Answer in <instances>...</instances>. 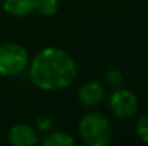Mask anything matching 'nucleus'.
Returning a JSON list of instances; mask_svg holds the SVG:
<instances>
[{
  "mask_svg": "<svg viewBox=\"0 0 148 146\" xmlns=\"http://www.w3.org/2000/svg\"><path fill=\"white\" fill-rule=\"evenodd\" d=\"M76 77V65L72 57L56 48L40 50L30 66V80L42 90L68 88Z\"/></svg>",
  "mask_w": 148,
  "mask_h": 146,
  "instance_id": "nucleus-1",
  "label": "nucleus"
},
{
  "mask_svg": "<svg viewBox=\"0 0 148 146\" xmlns=\"http://www.w3.org/2000/svg\"><path fill=\"white\" fill-rule=\"evenodd\" d=\"M79 135L89 146H105L111 142L112 130L105 116L99 113H88L79 122Z\"/></svg>",
  "mask_w": 148,
  "mask_h": 146,
  "instance_id": "nucleus-2",
  "label": "nucleus"
},
{
  "mask_svg": "<svg viewBox=\"0 0 148 146\" xmlns=\"http://www.w3.org/2000/svg\"><path fill=\"white\" fill-rule=\"evenodd\" d=\"M29 56L26 49L16 43L0 45V75L14 76L25 70L27 66Z\"/></svg>",
  "mask_w": 148,
  "mask_h": 146,
  "instance_id": "nucleus-3",
  "label": "nucleus"
},
{
  "mask_svg": "<svg viewBox=\"0 0 148 146\" xmlns=\"http://www.w3.org/2000/svg\"><path fill=\"white\" fill-rule=\"evenodd\" d=\"M109 109L118 119H130L137 113L138 99L128 89H115L109 96Z\"/></svg>",
  "mask_w": 148,
  "mask_h": 146,
  "instance_id": "nucleus-4",
  "label": "nucleus"
},
{
  "mask_svg": "<svg viewBox=\"0 0 148 146\" xmlns=\"http://www.w3.org/2000/svg\"><path fill=\"white\" fill-rule=\"evenodd\" d=\"M9 142L13 146H33L38 143V133L29 125H16L9 132Z\"/></svg>",
  "mask_w": 148,
  "mask_h": 146,
  "instance_id": "nucleus-5",
  "label": "nucleus"
},
{
  "mask_svg": "<svg viewBox=\"0 0 148 146\" xmlns=\"http://www.w3.org/2000/svg\"><path fill=\"white\" fill-rule=\"evenodd\" d=\"M103 99V88L98 82H89L79 89V100L85 106H98Z\"/></svg>",
  "mask_w": 148,
  "mask_h": 146,
  "instance_id": "nucleus-6",
  "label": "nucleus"
},
{
  "mask_svg": "<svg viewBox=\"0 0 148 146\" xmlns=\"http://www.w3.org/2000/svg\"><path fill=\"white\" fill-rule=\"evenodd\" d=\"M36 3L38 0H3V9L12 16L23 17L36 10Z\"/></svg>",
  "mask_w": 148,
  "mask_h": 146,
  "instance_id": "nucleus-7",
  "label": "nucleus"
},
{
  "mask_svg": "<svg viewBox=\"0 0 148 146\" xmlns=\"http://www.w3.org/2000/svg\"><path fill=\"white\" fill-rule=\"evenodd\" d=\"M42 143L45 146H72L73 145V139L66 133L53 132V133H49L42 141Z\"/></svg>",
  "mask_w": 148,
  "mask_h": 146,
  "instance_id": "nucleus-8",
  "label": "nucleus"
},
{
  "mask_svg": "<svg viewBox=\"0 0 148 146\" xmlns=\"http://www.w3.org/2000/svg\"><path fill=\"white\" fill-rule=\"evenodd\" d=\"M58 0H38L36 3V10L43 16H53L58 12Z\"/></svg>",
  "mask_w": 148,
  "mask_h": 146,
  "instance_id": "nucleus-9",
  "label": "nucleus"
},
{
  "mask_svg": "<svg viewBox=\"0 0 148 146\" xmlns=\"http://www.w3.org/2000/svg\"><path fill=\"white\" fill-rule=\"evenodd\" d=\"M135 130H137V135L138 138L148 143V115H144L138 119L137 125H135Z\"/></svg>",
  "mask_w": 148,
  "mask_h": 146,
  "instance_id": "nucleus-10",
  "label": "nucleus"
},
{
  "mask_svg": "<svg viewBox=\"0 0 148 146\" xmlns=\"http://www.w3.org/2000/svg\"><path fill=\"white\" fill-rule=\"evenodd\" d=\"M106 80L112 86H119L124 82V76H122V73L118 69H111L108 72V75H106Z\"/></svg>",
  "mask_w": 148,
  "mask_h": 146,
  "instance_id": "nucleus-11",
  "label": "nucleus"
},
{
  "mask_svg": "<svg viewBox=\"0 0 148 146\" xmlns=\"http://www.w3.org/2000/svg\"><path fill=\"white\" fill-rule=\"evenodd\" d=\"M50 119L49 117H46V116H39L38 117V126H39V129H42V130H48L50 128Z\"/></svg>",
  "mask_w": 148,
  "mask_h": 146,
  "instance_id": "nucleus-12",
  "label": "nucleus"
}]
</instances>
